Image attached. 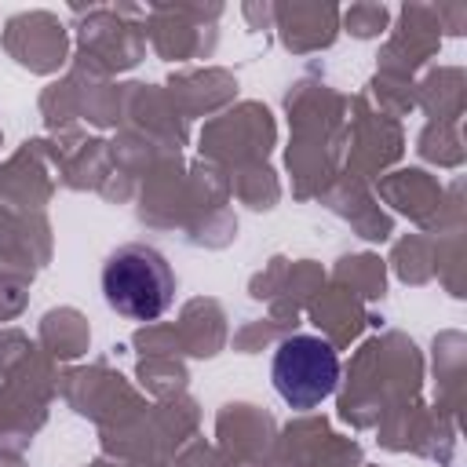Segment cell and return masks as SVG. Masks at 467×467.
I'll use <instances>...</instances> for the list:
<instances>
[{"instance_id":"obj_1","label":"cell","mask_w":467,"mask_h":467,"mask_svg":"<svg viewBox=\"0 0 467 467\" xmlns=\"http://www.w3.org/2000/svg\"><path fill=\"white\" fill-rule=\"evenodd\" d=\"M102 296L128 321H153L175 299V274L153 244H120L102 263Z\"/></svg>"},{"instance_id":"obj_2","label":"cell","mask_w":467,"mask_h":467,"mask_svg":"<svg viewBox=\"0 0 467 467\" xmlns=\"http://www.w3.org/2000/svg\"><path fill=\"white\" fill-rule=\"evenodd\" d=\"M270 379L285 405L317 409L321 401L332 398L339 383V358L328 339L299 332L277 343L274 361H270Z\"/></svg>"}]
</instances>
